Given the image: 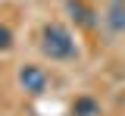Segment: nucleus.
I'll list each match as a JSON object with an SVG mask.
<instances>
[{"mask_svg": "<svg viewBox=\"0 0 125 116\" xmlns=\"http://www.w3.org/2000/svg\"><path fill=\"white\" fill-rule=\"evenodd\" d=\"M66 10L72 13V19H75L81 28H94V22H97V19H94V13L81 3V0H66Z\"/></svg>", "mask_w": 125, "mask_h": 116, "instance_id": "nucleus-3", "label": "nucleus"}, {"mask_svg": "<svg viewBox=\"0 0 125 116\" xmlns=\"http://www.w3.org/2000/svg\"><path fill=\"white\" fill-rule=\"evenodd\" d=\"M103 25H106L113 35H122V32H125V6H122V3H113V6L106 10Z\"/></svg>", "mask_w": 125, "mask_h": 116, "instance_id": "nucleus-4", "label": "nucleus"}, {"mask_svg": "<svg viewBox=\"0 0 125 116\" xmlns=\"http://www.w3.org/2000/svg\"><path fill=\"white\" fill-rule=\"evenodd\" d=\"M16 79H19V88H22V91H28V94H34V97H38V94H44L47 85H50V75H47L41 66H34V63H25V66L19 69V75H16Z\"/></svg>", "mask_w": 125, "mask_h": 116, "instance_id": "nucleus-2", "label": "nucleus"}, {"mask_svg": "<svg viewBox=\"0 0 125 116\" xmlns=\"http://www.w3.org/2000/svg\"><path fill=\"white\" fill-rule=\"evenodd\" d=\"M72 116H100V104L91 94H81L72 100Z\"/></svg>", "mask_w": 125, "mask_h": 116, "instance_id": "nucleus-5", "label": "nucleus"}, {"mask_svg": "<svg viewBox=\"0 0 125 116\" xmlns=\"http://www.w3.org/2000/svg\"><path fill=\"white\" fill-rule=\"evenodd\" d=\"M41 50H44V57L56 60V63H66V60L78 57V44L72 38V32L60 22H47L41 28Z\"/></svg>", "mask_w": 125, "mask_h": 116, "instance_id": "nucleus-1", "label": "nucleus"}, {"mask_svg": "<svg viewBox=\"0 0 125 116\" xmlns=\"http://www.w3.org/2000/svg\"><path fill=\"white\" fill-rule=\"evenodd\" d=\"M13 47V32L6 25H0V50H10Z\"/></svg>", "mask_w": 125, "mask_h": 116, "instance_id": "nucleus-6", "label": "nucleus"}]
</instances>
